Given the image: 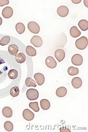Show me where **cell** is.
<instances>
[{
    "instance_id": "6da1fadb",
    "label": "cell",
    "mask_w": 88,
    "mask_h": 132,
    "mask_svg": "<svg viewBox=\"0 0 88 132\" xmlns=\"http://www.w3.org/2000/svg\"><path fill=\"white\" fill-rule=\"evenodd\" d=\"M75 45L78 50H84L88 45V39L85 36H82L76 40Z\"/></svg>"
},
{
    "instance_id": "7a4b0ae2",
    "label": "cell",
    "mask_w": 88,
    "mask_h": 132,
    "mask_svg": "<svg viewBox=\"0 0 88 132\" xmlns=\"http://www.w3.org/2000/svg\"><path fill=\"white\" fill-rule=\"evenodd\" d=\"M27 96L30 101L36 100L39 97V93L37 90L34 89H30L27 92Z\"/></svg>"
},
{
    "instance_id": "3957f363",
    "label": "cell",
    "mask_w": 88,
    "mask_h": 132,
    "mask_svg": "<svg viewBox=\"0 0 88 132\" xmlns=\"http://www.w3.org/2000/svg\"><path fill=\"white\" fill-rule=\"evenodd\" d=\"M27 27L30 31L34 34H37L39 33L40 30L39 25L34 21L29 22L27 25Z\"/></svg>"
},
{
    "instance_id": "277c9868",
    "label": "cell",
    "mask_w": 88,
    "mask_h": 132,
    "mask_svg": "<svg viewBox=\"0 0 88 132\" xmlns=\"http://www.w3.org/2000/svg\"><path fill=\"white\" fill-rule=\"evenodd\" d=\"M72 63L75 66H80L83 63V58L80 54H75L71 59Z\"/></svg>"
},
{
    "instance_id": "5b68a950",
    "label": "cell",
    "mask_w": 88,
    "mask_h": 132,
    "mask_svg": "<svg viewBox=\"0 0 88 132\" xmlns=\"http://www.w3.org/2000/svg\"><path fill=\"white\" fill-rule=\"evenodd\" d=\"M30 42L35 47H40L43 44V41L42 38L39 36H33Z\"/></svg>"
},
{
    "instance_id": "8992f818",
    "label": "cell",
    "mask_w": 88,
    "mask_h": 132,
    "mask_svg": "<svg viewBox=\"0 0 88 132\" xmlns=\"http://www.w3.org/2000/svg\"><path fill=\"white\" fill-rule=\"evenodd\" d=\"M57 13L60 16L65 17L67 16L69 13V9L67 6L62 5L60 6L57 10Z\"/></svg>"
},
{
    "instance_id": "52a82bcc",
    "label": "cell",
    "mask_w": 88,
    "mask_h": 132,
    "mask_svg": "<svg viewBox=\"0 0 88 132\" xmlns=\"http://www.w3.org/2000/svg\"><path fill=\"white\" fill-rule=\"evenodd\" d=\"M13 14V10L11 7H6L2 11V15L6 19H9L12 16Z\"/></svg>"
},
{
    "instance_id": "ba28073f",
    "label": "cell",
    "mask_w": 88,
    "mask_h": 132,
    "mask_svg": "<svg viewBox=\"0 0 88 132\" xmlns=\"http://www.w3.org/2000/svg\"><path fill=\"white\" fill-rule=\"evenodd\" d=\"M22 116L25 120L30 121L34 119V113L28 109L24 110L22 112Z\"/></svg>"
},
{
    "instance_id": "9c48e42d",
    "label": "cell",
    "mask_w": 88,
    "mask_h": 132,
    "mask_svg": "<svg viewBox=\"0 0 88 132\" xmlns=\"http://www.w3.org/2000/svg\"><path fill=\"white\" fill-rule=\"evenodd\" d=\"M45 64L48 68L53 69L57 66V63L53 57L49 56L47 57L45 60Z\"/></svg>"
},
{
    "instance_id": "30bf717a",
    "label": "cell",
    "mask_w": 88,
    "mask_h": 132,
    "mask_svg": "<svg viewBox=\"0 0 88 132\" xmlns=\"http://www.w3.org/2000/svg\"><path fill=\"white\" fill-rule=\"evenodd\" d=\"M55 56L59 62L63 60L65 57V53L62 49H58L55 52Z\"/></svg>"
},
{
    "instance_id": "8fae6325",
    "label": "cell",
    "mask_w": 88,
    "mask_h": 132,
    "mask_svg": "<svg viewBox=\"0 0 88 132\" xmlns=\"http://www.w3.org/2000/svg\"><path fill=\"white\" fill-rule=\"evenodd\" d=\"M34 78L36 80L37 84L39 86H42L44 83L45 81V77L42 73H37L35 74L34 75Z\"/></svg>"
},
{
    "instance_id": "7c38bea8",
    "label": "cell",
    "mask_w": 88,
    "mask_h": 132,
    "mask_svg": "<svg viewBox=\"0 0 88 132\" xmlns=\"http://www.w3.org/2000/svg\"><path fill=\"white\" fill-rule=\"evenodd\" d=\"M71 84L75 89H78L82 86V80L79 77H75L72 80Z\"/></svg>"
},
{
    "instance_id": "4fadbf2b",
    "label": "cell",
    "mask_w": 88,
    "mask_h": 132,
    "mask_svg": "<svg viewBox=\"0 0 88 132\" xmlns=\"http://www.w3.org/2000/svg\"><path fill=\"white\" fill-rule=\"evenodd\" d=\"M8 51L11 55L15 56L19 51V47L15 44H12L8 47Z\"/></svg>"
},
{
    "instance_id": "5bb4252c",
    "label": "cell",
    "mask_w": 88,
    "mask_h": 132,
    "mask_svg": "<svg viewBox=\"0 0 88 132\" xmlns=\"http://www.w3.org/2000/svg\"><path fill=\"white\" fill-rule=\"evenodd\" d=\"M67 93V89L65 87H60L57 89L56 95L59 97H63L66 96Z\"/></svg>"
},
{
    "instance_id": "9a60e30c",
    "label": "cell",
    "mask_w": 88,
    "mask_h": 132,
    "mask_svg": "<svg viewBox=\"0 0 88 132\" xmlns=\"http://www.w3.org/2000/svg\"><path fill=\"white\" fill-rule=\"evenodd\" d=\"M70 33L73 38H76L79 37L81 35V32L79 31L76 26H73L71 27L70 30Z\"/></svg>"
},
{
    "instance_id": "2e32d148",
    "label": "cell",
    "mask_w": 88,
    "mask_h": 132,
    "mask_svg": "<svg viewBox=\"0 0 88 132\" xmlns=\"http://www.w3.org/2000/svg\"><path fill=\"white\" fill-rule=\"evenodd\" d=\"M2 114L5 117L9 118L12 116V109L9 107H5L2 109Z\"/></svg>"
},
{
    "instance_id": "e0dca14e",
    "label": "cell",
    "mask_w": 88,
    "mask_h": 132,
    "mask_svg": "<svg viewBox=\"0 0 88 132\" xmlns=\"http://www.w3.org/2000/svg\"><path fill=\"white\" fill-rule=\"evenodd\" d=\"M15 59L18 63H22L26 60V56L23 53H20L15 56Z\"/></svg>"
},
{
    "instance_id": "ac0fdd59",
    "label": "cell",
    "mask_w": 88,
    "mask_h": 132,
    "mask_svg": "<svg viewBox=\"0 0 88 132\" xmlns=\"http://www.w3.org/2000/svg\"><path fill=\"white\" fill-rule=\"evenodd\" d=\"M78 25L82 31H86L88 29V22L85 20H82L78 22Z\"/></svg>"
},
{
    "instance_id": "d6986e66",
    "label": "cell",
    "mask_w": 88,
    "mask_h": 132,
    "mask_svg": "<svg viewBox=\"0 0 88 132\" xmlns=\"http://www.w3.org/2000/svg\"><path fill=\"white\" fill-rule=\"evenodd\" d=\"M26 52L27 54L30 56H34L36 55L37 52L35 49L33 48V47L28 45L26 47Z\"/></svg>"
},
{
    "instance_id": "ffe728a7",
    "label": "cell",
    "mask_w": 88,
    "mask_h": 132,
    "mask_svg": "<svg viewBox=\"0 0 88 132\" xmlns=\"http://www.w3.org/2000/svg\"><path fill=\"white\" fill-rule=\"evenodd\" d=\"M41 107L42 109L47 110L50 108V103L46 99H42L40 101Z\"/></svg>"
},
{
    "instance_id": "44dd1931",
    "label": "cell",
    "mask_w": 88,
    "mask_h": 132,
    "mask_svg": "<svg viewBox=\"0 0 88 132\" xmlns=\"http://www.w3.org/2000/svg\"><path fill=\"white\" fill-rule=\"evenodd\" d=\"M15 29L19 34L21 35L25 30V27L24 24L22 23H18L15 25Z\"/></svg>"
},
{
    "instance_id": "7402d4cb",
    "label": "cell",
    "mask_w": 88,
    "mask_h": 132,
    "mask_svg": "<svg viewBox=\"0 0 88 132\" xmlns=\"http://www.w3.org/2000/svg\"><path fill=\"white\" fill-rule=\"evenodd\" d=\"M7 75L11 79L14 80L18 77V72L15 69H12L8 72Z\"/></svg>"
},
{
    "instance_id": "603a6c76",
    "label": "cell",
    "mask_w": 88,
    "mask_h": 132,
    "mask_svg": "<svg viewBox=\"0 0 88 132\" xmlns=\"http://www.w3.org/2000/svg\"><path fill=\"white\" fill-rule=\"evenodd\" d=\"M10 93L12 97H15L18 96L20 93L19 88L17 86H14L11 88L10 90Z\"/></svg>"
},
{
    "instance_id": "cb8c5ba5",
    "label": "cell",
    "mask_w": 88,
    "mask_h": 132,
    "mask_svg": "<svg viewBox=\"0 0 88 132\" xmlns=\"http://www.w3.org/2000/svg\"><path fill=\"white\" fill-rule=\"evenodd\" d=\"M68 74L71 76L77 75L79 73V70L78 68H75L74 67H70L67 70Z\"/></svg>"
},
{
    "instance_id": "d4e9b609",
    "label": "cell",
    "mask_w": 88,
    "mask_h": 132,
    "mask_svg": "<svg viewBox=\"0 0 88 132\" xmlns=\"http://www.w3.org/2000/svg\"><path fill=\"white\" fill-rule=\"evenodd\" d=\"M25 84L27 87H36L37 86L35 81L30 77H28L26 79Z\"/></svg>"
},
{
    "instance_id": "484cf974",
    "label": "cell",
    "mask_w": 88,
    "mask_h": 132,
    "mask_svg": "<svg viewBox=\"0 0 88 132\" xmlns=\"http://www.w3.org/2000/svg\"><path fill=\"white\" fill-rule=\"evenodd\" d=\"M10 37L9 36L3 37L0 40V45L2 46H5L9 44L10 42Z\"/></svg>"
},
{
    "instance_id": "4316f807",
    "label": "cell",
    "mask_w": 88,
    "mask_h": 132,
    "mask_svg": "<svg viewBox=\"0 0 88 132\" xmlns=\"http://www.w3.org/2000/svg\"><path fill=\"white\" fill-rule=\"evenodd\" d=\"M4 128L6 131L11 132L13 129V125L10 121H7L4 124Z\"/></svg>"
},
{
    "instance_id": "83f0119b",
    "label": "cell",
    "mask_w": 88,
    "mask_h": 132,
    "mask_svg": "<svg viewBox=\"0 0 88 132\" xmlns=\"http://www.w3.org/2000/svg\"><path fill=\"white\" fill-rule=\"evenodd\" d=\"M29 107L31 108L35 112H38L40 110L38 104L37 102H31L29 104Z\"/></svg>"
},
{
    "instance_id": "f1b7e54d",
    "label": "cell",
    "mask_w": 88,
    "mask_h": 132,
    "mask_svg": "<svg viewBox=\"0 0 88 132\" xmlns=\"http://www.w3.org/2000/svg\"><path fill=\"white\" fill-rule=\"evenodd\" d=\"M5 63V62L4 60H3V59L0 57V66H1V65L2 64H4V63ZM7 71L5 70H3V69H0V77H1V76L3 75V74H4V72L6 73Z\"/></svg>"
},
{
    "instance_id": "f546056e",
    "label": "cell",
    "mask_w": 88,
    "mask_h": 132,
    "mask_svg": "<svg viewBox=\"0 0 88 132\" xmlns=\"http://www.w3.org/2000/svg\"><path fill=\"white\" fill-rule=\"evenodd\" d=\"M9 0H0V6L3 7L5 5L9 4Z\"/></svg>"
},
{
    "instance_id": "4dcf8cb0",
    "label": "cell",
    "mask_w": 88,
    "mask_h": 132,
    "mask_svg": "<svg viewBox=\"0 0 88 132\" xmlns=\"http://www.w3.org/2000/svg\"><path fill=\"white\" fill-rule=\"evenodd\" d=\"M60 131L61 132H70V130L68 129H67L66 127H62L60 129Z\"/></svg>"
},
{
    "instance_id": "1f68e13d",
    "label": "cell",
    "mask_w": 88,
    "mask_h": 132,
    "mask_svg": "<svg viewBox=\"0 0 88 132\" xmlns=\"http://www.w3.org/2000/svg\"><path fill=\"white\" fill-rule=\"evenodd\" d=\"M72 2H73L74 4H79V3H80L81 1V0H80V1H72Z\"/></svg>"
},
{
    "instance_id": "d6a6232c",
    "label": "cell",
    "mask_w": 88,
    "mask_h": 132,
    "mask_svg": "<svg viewBox=\"0 0 88 132\" xmlns=\"http://www.w3.org/2000/svg\"><path fill=\"white\" fill-rule=\"evenodd\" d=\"M2 18L0 17V26L2 25Z\"/></svg>"
}]
</instances>
